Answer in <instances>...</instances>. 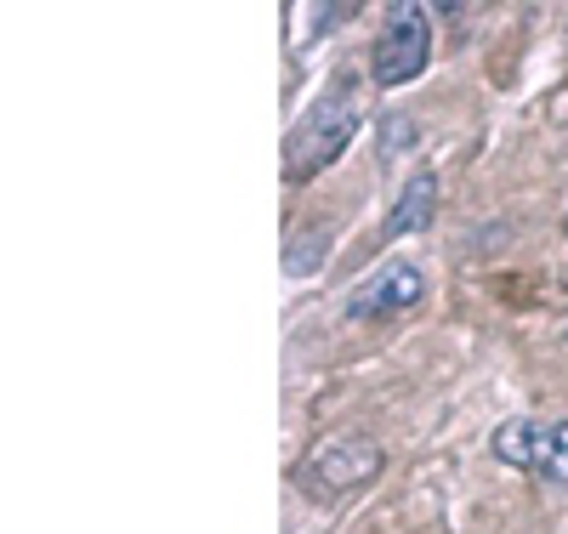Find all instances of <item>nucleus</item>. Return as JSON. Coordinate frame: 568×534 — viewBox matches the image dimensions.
<instances>
[{
  "label": "nucleus",
  "mask_w": 568,
  "mask_h": 534,
  "mask_svg": "<svg viewBox=\"0 0 568 534\" xmlns=\"http://www.w3.org/2000/svg\"><path fill=\"white\" fill-rule=\"evenodd\" d=\"M375 472H382V444L369 432H336V439H324L313 450V461L302 466V483L313 495H347Z\"/></svg>",
  "instance_id": "f03ea898"
},
{
  "label": "nucleus",
  "mask_w": 568,
  "mask_h": 534,
  "mask_svg": "<svg viewBox=\"0 0 568 534\" xmlns=\"http://www.w3.org/2000/svg\"><path fill=\"white\" fill-rule=\"evenodd\" d=\"M495 455L546 483H568V421H506L495 432Z\"/></svg>",
  "instance_id": "7ed1b4c3"
},
{
  "label": "nucleus",
  "mask_w": 568,
  "mask_h": 534,
  "mask_svg": "<svg viewBox=\"0 0 568 534\" xmlns=\"http://www.w3.org/2000/svg\"><path fill=\"white\" fill-rule=\"evenodd\" d=\"M426 296V279L409 262H387L382 273H369L364 284H353L347 296V319H393L404 308H415Z\"/></svg>",
  "instance_id": "39448f33"
},
{
  "label": "nucleus",
  "mask_w": 568,
  "mask_h": 534,
  "mask_svg": "<svg viewBox=\"0 0 568 534\" xmlns=\"http://www.w3.org/2000/svg\"><path fill=\"white\" fill-rule=\"evenodd\" d=\"M358 131V109L347 91H324L318 103L302 114V125L291 131V142H284V177L291 182H307L318 177L329 160H342V149L353 142Z\"/></svg>",
  "instance_id": "f257e3e1"
},
{
  "label": "nucleus",
  "mask_w": 568,
  "mask_h": 534,
  "mask_svg": "<svg viewBox=\"0 0 568 534\" xmlns=\"http://www.w3.org/2000/svg\"><path fill=\"white\" fill-rule=\"evenodd\" d=\"M426 52H433V23H426V7H393L382 40H375V80H382V85L415 80L426 69Z\"/></svg>",
  "instance_id": "20e7f679"
},
{
  "label": "nucleus",
  "mask_w": 568,
  "mask_h": 534,
  "mask_svg": "<svg viewBox=\"0 0 568 534\" xmlns=\"http://www.w3.org/2000/svg\"><path fill=\"white\" fill-rule=\"evenodd\" d=\"M324 262V233H302V239H291V256H284V268L291 273H313Z\"/></svg>",
  "instance_id": "0eeeda50"
},
{
  "label": "nucleus",
  "mask_w": 568,
  "mask_h": 534,
  "mask_svg": "<svg viewBox=\"0 0 568 534\" xmlns=\"http://www.w3.org/2000/svg\"><path fill=\"white\" fill-rule=\"evenodd\" d=\"M433 211H438V177L433 171H415L398 193V205L387 216V239H404V233H420L433 228Z\"/></svg>",
  "instance_id": "423d86ee"
}]
</instances>
